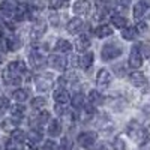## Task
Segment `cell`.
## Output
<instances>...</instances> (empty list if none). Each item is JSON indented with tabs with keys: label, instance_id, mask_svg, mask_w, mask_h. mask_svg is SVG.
<instances>
[{
	"label": "cell",
	"instance_id": "4fadbf2b",
	"mask_svg": "<svg viewBox=\"0 0 150 150\" xmlns=\"http://www.w3.org/2000/svg\"><path fill=\"white\" fill-rule=\"evenodd\" d=\"M66 29H68V32H69L71 35H78V33L84 29V21H83L81 18H78V17H75V18H72V20L68 23Z\"/></svg>",
	"mask_w": 150,
	"mask_h": 150
},
{
	"label": "cell",
	"instance_id": "e575fe53",
	"mask_svg": "<svg viewBox=\"0 0 150 150\" xmlns=\"http://www.w3.org/2000/svg\"><path fill=\"white\" fill-rule=\"evenodd\" d=\"M48 119H50L48 111H42V112H39V114H38V117H36L35 123H38V126H42V125H44Z\"/></svg>",
	"mask_w": 150,
	"mask_h": 150
},
{
	"label": "cell",
	"instance_id": "ee69618b",
	"mask_svg": "<svg viewBox=\"0 0 150 150\" xmlns=\"http://www.w3.org/2000/svg\"><path fill=\"white\" fill-rule=\"evenodd\" d=\"M56 111L57 114H65V111H68L66 104H56Z\"/></svg>",
	"mask_w": 150,
	"mask_h": 150
},
{
	"label": "cell",
	"instance_id": "d6986e66",
	"mask_svg": "<svg viewBox=\"0 0 150 150\" xmlns=\"http://www.w3.org/2000/svg\"><path fill=\"white\" fill-rule=\"evenodd\" d=\"M146 12H147V3L146 2H138V3L134 6V18L137 21L141 20L146 15Z\"/></svg>",
	"mask_w": 150,
	"mask_h": 150
},
{
	"label": "cell",
	"instance_id": "9c48e42d",
	"mask_svg": "<svg viewBox=\"0 0 150 150\" xmlns=\"http://www.w3.org/2000/svg\"><path fill=\"white\" fill-rule=\"evenodd\" d=\"M129 80H131V83L135 87H138V89H144V90H146V87L149 84L146 75L143 72H132V74H129Z\"/></svg>",
	"mask_w": 150,
	"mask_h": 150
},
{
	"label": "cell",
	"instance_id": "ab89813d",
	"mask_svg": "<svg viewBox=\"0 0 150 150\" xmlns=\"http://www.w3.org/2000/svg\"><path fill=\"white\" fill-rule=\"evenodd\" d=\"M8 108H9V99L6 96L0 98V114H5Z\"/></svg>",
	"mask_w": 150,
	"mask_h": 150
},
{
	"label": "cell",
	"instance_id": "ffe728a7",
	"mask_svg": "<svg viewBox=\"0 0 150 150\" xmlns=\"http://www.w3.org/2000/svg\"><path fill=\"white\" fill-rule=\"evenodd\" d=\"M75 45H77V50H80V51H86L90 47V38L87 35H80L78 39L75 41Z\"/></svg>",
	"mask_w": 150,
	"mask_h": 150
},
{
	"label": "cell",
	"instance_id": "f1b7e54d",
	"mask_svg": "<svg viewBox=\"0 0 150 150\" xmlns=\"http://www.w3.org/2000/svg\"><path fill=\"white\" fill-rule=\"evenodd\" d=\"M12 98L17 101V104L18 102L21 104V102H24L29 98V93H27V90H24V89H18V90H15L14 93H12Z\"/></svg>",
	"mask_w": 150,
	"mask_h": 150
},
{
	"label": "cell",
	"instance_id": "3957f363",
	"mask_svg": "<svg viewBox=\"0 0 150 150\" xmlns=\"http://www.w3.org/2000/svg\"><path fill=\"white\" fill-rule=\"evenodd\" d=\"M119 56H122V47L120 45H117V44H105L102 47V51H101L102 60L110 62V60L117 59Z\"/></svg>",
	"mask_w": 150,
	"mask_h": 150
},
{
	"label": "cell",
	"instance_id": "8992f818",
	"mask_svg": "<svg viewBox=\"0 0 150 150\" xmlns=\"http://www.w3.org/2000/svg\"><path fill=\"white\" fill-rule=\"evenodd\" d=\"M48 63L51 68L57 69V71H65L68 66V62L63 56H59V54H51L48 57Z\"/></svg>",
	"mask_w": 150,
	"mask_h": 150
},
{
	"label": "cell",
	"instance_id": "7bdbcfd3",
	"mask_svg": "<svg viewBox=\"0 0 150 150\" xmlns=\"http://www.w3.org/2000/svg\"><path fill=\"white\" fill-rule=\"evenodd\" d=\"M29 5L38 11V9H41L44 6V0H29Z\"/></svg>",
	"mask_w": 150,
	"mask_h": 150
},
{
	"label": "cell",
	"instance_id": "44dd1931",
	"mask_svg": "<svg viewBox=\"0 0 150 150\" xmlns=\"http://www.w3.org/2000/svg\"><path fill=\"white\" fill-rule=\"evenodd\" d=\"M60 132H62V125H60V122L59 120H51L50 122V125H48V135L50 137H59L60 135Z\"/></svg>",
	"mask_w": 150,
	"mask_h": 150
},
{
	"label": "cell",
	"instance_id": "7dc6e473",
	"mask_svg": "<svg viewBox=\"0 0 150 150\" xmlns=\"http://www.w3.org/2000/svg\"><path fill=\"white\" fill-rule=\"evenodd\" d=\"M21 150H38L36 149V146H35V143H32V141H29V143H26L23 147H21Z\"/></svg>",
	"mask_w": 150,
	"mask_h": 150
},
{
	"label": "cell",
	"instance_id": "277c9868",
	"mask_svg": "<svg viewBox=\"0 0 150 150\" xmlns=\"http://www.w3.org/2000/svg\"><path fill=\"white\" fill-rule=\"evenodd\" d=\"M128 63H129V66L134 68V69H138V68L143 65V54H141L140 48L137 47V45H134L132 50H131V54H129Z\"/></svg>",
	"mask_w": 150,
	"mask_h": 150
},
{
	"label": "cell",
	"instance_id": "e0dca14e",
	"mask_svg": "<svg viewBox=\"0 0 150 150\" xmlns=\"http://www.w3.org/2000/svg\"><path fill=\"white\" fill-rule=\"evenodd\" d=\"M108 12H110V9H108V5H107L105 2H99V3L96 5L95 18H96V20H104V18L108 15Z\"/></svg>",
	"mask_w": 150,
	"mask_h": 150
},
{
	"label": "cell",
	"instance_id": "c3c4849f",
	"mask_svg": "<svg viewBox=\"0 0 150 150\" xmlns=\"http://www.w3.org/2000/svg\"><path fill=\"white\" fill-rule=\"evenodd\" d=\"M50 21H51L54 26H59V17H57L56 14H51V15H50Z\"/></svg>",
	"mask_w": 150,
	"mask_h": 150
},
{
	"label": "cell",
	"instance_id": "83f0119b",
	"mask_svg": "<svg viewBox=\"0 0 150 150\" xmlns=\"http://www.w3.org/2000/svg\"><path fill=\"white\" fill-rule=\"evenodd\" d=\"M89 102H90V105H99V104H102L104 102V99H102V96H101V93H99L98 90H90V93H89Z\"/></svg>",
	"mask_w": 150,
	"mask_h": 150
},
{
	"label": "cell",
	"instance_id": "74e56055",
	"mask_svg": "<svg viewBox=\"0 0 150 150\" xmlns=\"http://www.w3.org/2000/svg\"><path fill=\"white\" fill-rule=\"evenodd\" d=\"M5 149H6V150H18V149H21V147H20V143H18V141H15L14 138H9V140L5 143Z\"/></svg>",
	"mask_w": 150,
	"mask_h": 150
},
{
	"label": "cell",
	"instance_id": "8fae6325",
	"mask_svg": "<svg viewBox=\"0 0 150 150\" xmlns=\"http://www.w3.org/2000/svg\"><path fill=\"white\" fill-rule=\"evenodd\" d=\"M72 9L77 15H87L92 9V3L89 2V0H78V2L74 3Z\"/></svg>",
	"mask_w": 150,
	"mask_h": 150
},
{
	"label": "cell",
	"instance_id": "816d5d0a",
	"mask_svg": "<svg viewBox=\"0 0 150 150\" xmlns=\"http://www.w3.org/2000/svg\"><path fill=\"white\" fill-rule=\"evenodd\" d=\"M95 150H108V149H107V146H105V144H99Z\"/></svg>",
	"mask_w": 150,
	"mask_h": 150
},
{
	"label": "cell",
	"instance_id": "5bb4252c",
	"mask_svg": "<svg viewBox=\"0 0 150 150\" xmlns=\"http://www.w3.org/2000/svg\"><path fill=\"white\" fill-rule=\"evenodd\" d=\"M6 71L11 72V74H14V75H18V77H21V75L26 72V65H24L21 60H18V62H11V63L8 65V69H6Z\"/></svg>",
	"mask_w": 150,
	"mask_h": 150
},
{
	"label": "cell",
	"instance_id": "484cf974",
	"mask_svg": "<svg viewBox=\"0 0 150 150\" xmlns=\"http://www.w3.org/2000/svg\"><path fill=\"white\" fill-rule=\"evenodd\" d=\"M111 23L114 24V27H117V29H126V27H128V26H126L128 20L125 18V17H122V15H117V14L111 17Z\"/></svg>",
	"mask_w": 150,
	"mask_h": 150
},
{
	"label": "cell",
	"instance_id": "7a4b0ae2",
	"mask_svg": "<svg viewBox=\"0 0 150 150\" xmlns=\"http://www.w3.org/2000/svg\"><path fill=\"white\" fill-rule=\"evenodd\" d=\"M42 47L39 45H35L32 48V51L29 54V62H30V66L33 69H42L47 65V59L42 56Z\"/></svg>",
	"mask_w": 150,
	"mask_h": 150
},
{
	"label": "cell",
	"instance_id": "9a60e30c",
	"mask_svg": "<svg viewBox=\"0 0 150 150\" xmlns=\"http://www.w3.org/2000/svg\"><path fill=\"white\" fill-rule=\"evenodd\" d=\"M45 30H47V24L39 20V21H36V23L33 24V27H32V30H30V35H32L33 39H39V38L45 33Z\"/></svg>",
	"mask_w": 150,
	"mask_h": 150
},
{
	"label": "cell",
	"instance_id": "8d00e7d4",
	"mask_svg": "<svg viewBox=\"0 0 150 150\" xmlns=\"http://www.w3.org/2000/svg\"><path fill=\"white\" fill-rule=\"evenodd\" d=\"M60 150H74V146H72V141H71L69 137H65V138H62Z\"/></svg>",
	"mask_w": 150,
	"mask_h": 150
},
{
	"label": "cell",
	"instance_id": "2e32d148",
	"mask_svg": "<svg viewBox=\"0 0 150 150\" xmlns=\"http://www.w3.org/2000/svg\"><path fill=\"white\" fill-rule=\"evenodd\" d=\"M53 98H54V101L57 102V104H68L69 102V99H71V96H69V92L66 90V89H57L54 93H53Z\"/></svg>",
	"mask_w": 150,
	"mask_h": 150
},
{
	"label": "cell",
	"instance_id": "f35d334b",
	"mask_svg": "<svg viewBox=\"0 0 150 150\" xmlns=\"http://www.w3.org/2000/svg\"><path fill=\"white\" fill-rule=\"evenodd\" d=\"M65 5H66V0H50L48 2V6L51 9H59V8L65 6Z\"/></svg>",
	"mask_w": 150,
	"mask_h": 150
},
{
	"label": "cell",
	"instance_id": "4dcf8cb0",
	"mask_svg": "<svg viewBox=\"0 0 150 150\" xmlns=\"http://www.w3.org/2000/svg\"><path fill=\"white\" fill-rule=\"evenodd\" d=\"M45 105H47V101L44 98H35V99H32V108L33 110H42Z\"/></svg>",
	"mask_w": 150,
	"mask_h": 150
},
{
	"label": "cell",
	"instance_id": "30bf717a",
	"mask_svg": "<svg viewBox=\"0 0 150 150\" xmlns=\"http://www.w3.org/2000/svg\"><path fill=\"white\" fill-rule=\"evenodd\" d=\"M32 12H33V8L26 5V3H21L18 5L17 8V12H15V20L17 21H24V20H27L32 17Z\"/></svg>",
	"mask_w": 150,
	"mask_h": 150
},
{
	"label": "cell",
	"instance_id": "ba28073f",
	"mask_svg": "<svg viewBox=\"0 0 150 150\" xmlns=\"http://www.w3.org/2000/svg\"><path fill=\"white\" fill-rule=\"evenodd\" d=\"M77 141L81 147H92L96 141V134L95 132H81L77 137Z\"/></svg>",
	"mask_w": 150,
	"mask_h": 150
},
{
	"label": "cell",
	"instance_id": "f907efd6",
	"mask_svg": "<svg viewBox=\"0 0 150 150\" xmlns=\"http://www.w3.org/2000/svg\"><path fill=\"white\" fill-rule=\"evenodd\" d=\"M143 150H150V138H149V140L143 144Z\"/></svg>",
	"mask_w": 150,
	"mask_h": 150
},
{
	"label": "cell",
	"instance_id": "52a82bcc",
	"mask_svg": "<svg viewBox=\"0 0 150 150\" xmlns=\"http://www.w3.org/2000/svg\"><path fill=\"white\" fill-rule=\"evenodd\" d=\"M17 8H18V5L14 0H3V2L0 3V12H2L5 17H15Z\"/></svg>",
	"mask_w": 150,
	"mask_h": 150
},
{
	"label": "cell",
	"instance_id": "d4e9b609",
	"mask_svg": "<svg viewBox=\"0 0 150 150\" xmlns=\"http://www.w3.org/2000/svg\"><path fill=\"white\" fill-rule=\"evenodd\" d=\"M3 80H5V83L9 84V86H20V83H21V77L11 74V72H8V71H5V74H3Z\"/></svg>",
	"mask_w": 150,
	"mask_h": 150
},
{
	"label": "cell",
	"instance_id": "b9f144b4",
	"mask_svg": "<svg viewBox=\"0 0 150 150\" xmlns=\"http://www.w3.org/2000/svg\"><path fill=\"white\" fill-rule=\"evenodd\" d=\"M0 51H2V53L11 51V50H9V42H8V38H0Z\"/></svg>",
	"mask_w": 150,
	"mask_h": 150
},
{
	"label": "cell",
	"instance_id": "d6a6232c",
	"mask_svg": "<svg viewBox=\"0 0 150 150\" xmlns=\"http://www.w3.org/2000/svg\"><path fill=\"white\" fill-rule=\"evenodd\" d=\"M29 140L32 143H38V141H41L42 140V134L39 129H32L30 134H29Z\"/></svg>",
	"mask_w": 150,
	"mask_h": 150
},
{
	"label": "cell",
	"instance_id": "60d3db41",
	"mask_svg": "<svg viewBox=\"0 0 150 150\" xmlns=\"http://www.w3.org/2000/svg\"><path fill=\"white\" fill-rule=\"evenodd\" d=\"M114 6L119 11H125V9H128V6H129V0H114Z\"/></svg>",
	"mask_w": 150,
	"mask_h": 150
},
{
	"label": "cell",
	"instance_id": "cb8c5ba5",
	"mask_svg": "<svg viewBox=\"0 0 150 150\" xmlns=\"http://www.w3.org/2000/svg\"><path fill=\"white\" fill-rule=\"evenodd\" d=\"M71 104H72L74 108H77V110L84 108V104H86L84 95H83V93H75V95L72 96V99H71Z\"/></svg>",
	"mask_w": 150,
	"mask_h": 150
},
{
	"label": "cell",
	"instance_id": "7402d4cb",
	"mask_svg": "<svg viewBox=\"0 0 150 150\" xmlns=\"http://www.w3.org/2000/svg\"><path fill=\"white\" fill-rule=\"evenodd\" d=\"M95 35L98 38H101V39H102V38H107V36L112 35V27L107 26V24H101V26H98L95 29Z\"/></svg>",
	"mask_w": 150,
	"mask_h": 150
},
{
	"label": "cell",
	"instance_id": "1f68e13d",
	"mask_svg": "<svg viewBox=\"0 0 150 150\" xmlns=\"http://www.w3.org/2000/svg\"><path fill=\"white\" fill-rule=\"evenodd\" d=\"M11 138H14V140L18 141V143H23L24 140H26V132L21 131V129H15L14 132L11 134Z\"/></svg>",
	"mask_w": 150,
	"mask_h": 150
},
{
	"label": "cell",
	"instance_id": "603a6c76",
	"mask_svg": "<svg viewBox=\"0 0 150 150\" xmlns=\"http://www.w3.org/2000/svg\"><path fill=\"white\" fill-rule=\"evenodd\" d=\"M56 51L60 53H71L72 51V44L66 39H59L56 42Z\"/></svg>",
	"mask_w": 150,
	"mask_h": 150
},
{
	"label": "cell",
	"instance_id": "bcb514c9",
	"mask_svg": "<svg viewBox=\"0 0 150 150\" xmlns=\"http://www.w3.org/2000/svg\"><path fill=\"white\" fill-rule=\"evenodd\" d=\"M137 30H138V33H146L147 32V24L140 21L138 24H137Z\"/></svg>",
	"mask_w": 150,
	"mask_h": 150
},
{
	"label": "cell",
	"instance_id": "4316f807",
	"mask_svg": "<svg viewBox=\"0 0 150 150\" xmlns=\"http://www.w3.org/2000/svg\"><path fill=\"white\" fill-rule=\"evenodd\" d=\"M137 35H138L137 27H126V29L122 30V36H123V39H126V41H134L137 38Z\"/></svg>",
	"mask_w": 150,
	"mask_h": 150
},
{
	"label": "cell",
	"instance_id": "681fc988",
	"mask_svg": "<svg viewBox=\"0 0 150 150\" xmlns=\"http://www.w3.org/2000/svg\"><path fill=\"white\" fill-rule=\"evenodd\" d=\"M141 50H143V53L146 57H150V47L149 45H141Z\"/></svg>",
	"mask_w": 150,
	"mask_h": 150
},
{
	"label": "cell",
	"instance_id": "6da1fadb",
	"mask_svg": "<svg viewBox=\"0 0 150 150\" xmlns=\"http://www.w3.org/2000/svg\"><path fill=\"white\" fill-rule=\"evenodd\" d=\"M126 132H128V135L131 137V140H134L135 143H138V144H141V146L149 140V132H147V129L143 126V125H140L137 120H131V122L128 123Z\"/></svg>",
	"mask_w": 150,
	"mask_h": 150
},
{
	"label": "cell",
	"instance_id": "5b68a950",
	"mask_svg": "<svg viewBox=\"0 0 150 150\" xmlns=\"http://www.w3.org/2000/svg\"><path fill=\"white\" fill-rule=\"evenodd\" d=\"M111 80H112V77L107 69H99V72L96 75V86L99 89H107L111 83Z\"/></svg>",
	"mask_w": 150,
	"mask_h": 150
},
{
	"label": "cell",
	"instance_id": "836d02e7",
	"mask_svg": "<svg viewBox=\"0 0 150 150\" xmlns=\"http://www.w3.org/2000/svg\"><path fill=\"white\" fill-rule=\"evenodd\" d=\"M8 42H9V50H11V51H15V50H18L21 47L20 39H18V38H15V36L8 38Z\"/></svg>",
	"mask_w": 150,
	"mask_h": 150
},
{
	"label": "cell",
	"instance_id": "db71d44e",
	"mask_svg": "<svg viewBox=\"0 0 150 150\" xmlns=\"http://www.w3.org/2000/svg\"><path fill=\"white\" fill-rule=\"evenodd\" d=\"M0 63H2V57H0Z\"/></svg>",
	"mask_w": 150,
	"mask_h": 150
},
{
	"label": "cell",
	"instance_id": "f5cc1de1",
	"mask_svg": "<svg viewBox=\"0 0 150 150\" xmlns=\"http://www.w3.org/2000/svg\"><path fill=\"white\" fill-rule=\"evenodd\" d=\"M3 26H5V21H3L2 18H0V30H2V29H3Z\"/></svg>",
	"mask_w": 150,
	"mask_h": 150
},
{
	"label": "cell",
	"instance_id": "d590c367",
	"mask_svg": "<svg viewBox=\"0 0 150 150\" xmlns=\"http://www.w3.org/2000/svg\"><path fill=\"white\" fill-rule=\"evenodd\" d=\"M112 147H114V150H125L126 149V143H125L120 137H116V138L112 140Z\"/></svg>",
	"mask_w": 150,
	"mask_h": 150
},
{
	"label": "cell",
	"instance_id": "f546056e",
	"mask_svg": "<svg viewBox=\"0 0 150 150\" xmlns=\"http://www.w3.org/2000/svg\"><path fill=\"white\" fill-rule=\"evenodd\" d=\"M11 110H12V117H15V119L21 120V117H23V114H24V111H26V107H24L23 104H17V105L12 107Z\"/></svg>",
	"mask_w": 150,
	"mask_h": 150
},
{
	"label": "cell",
	"instance_id": "ac0fdd59",
	"mask_svg": "<svg viewBox=\"0 0 150 150\" xmlns=\"http://www.w3.org/2000/svg\"><path fill=\"white\" fill-rule=\"evenodd\" d=\"M93 60H95V54H93L92 51H87V53H84L83 57L80 59V66H81L83 69H89V68H92V65H93Z\"/></svg>",
	"mask_w": 150,
	"mask_h": 150
},
{
	"label": "cell",
	"instance_id": "f6af8a7d",
	"mask_svg": "<svg viewBox=\"0 0 150 150\" xmlns=\"http://www.w3.org/2000/svg\"><path fill=\"white\" fill-rule=\"evenodd\" d=\"M54 149H56V144L51 140H47L44 143V147H42V150H54Z\"/></svg>",
	"mask_w": 150,
	"mask_h": 150
},
{
	"label": "cell",
	"instance_id": "7c38bea8",
	"mask_svg": "<svg viewBox=\"0 0 150 150\" xmlns=\"http://www.w3.org/2000/svg\"><path fill=\"white\" fill-rule=\"evenodd\" d=\"M35 81H36V89L39 90V92H47V90H50V87H51V84H53V80L48 77V74L36 77Z\"/></svg>",
	"mask_w": 150,
	"mask_h": 150
}]
</instances>
